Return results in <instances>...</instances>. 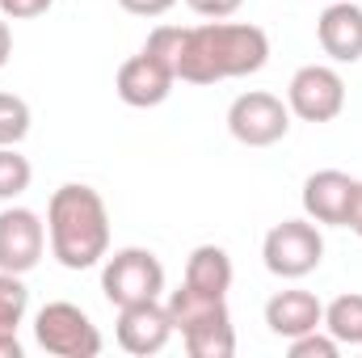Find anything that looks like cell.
Wrapping results in <instances>:
<instances>
[{"instance_id": "e0dca14e", "label": "cell", "mask_w": 362, "mask_h": 358, "mask_svg": "<svg viewBox=\"0 0 362 358\" xmlns=\"http://www.w3.org/2000/svg\"><path fill=\"white\" fill-rule=\"evenodd\" d=\"M325 329L341 342V346H362V295H337L329 308H325Z\"/></svg>"}, {"instance_id": "8fae6325", "label": "cell", "mask_w": 362, "mask_h": 358, "mask_svg": "<svg viewBox=\"0 0 362 358\" xmlns=\"http://www.w3.org/2000/svg\"><path fill=\"white\" fill-rule=\"evenodd\" d=\"M354 194H358V181L350 173L320 169L303 181V215L316 224H329V228H346L350 211H354Z\"/></svg>"}, {"instance_id": "8992f818", "label": "cell", "mask_w": 362, "mask_h": 358, "mask_svg": "<svg viewBox=\"0 0 362 358\" xmlns=\"http://www.w3.org/2000/svg\"><path fill=\"white\" fill-rule=\"evenodd\" d=\"M34 337L47 354L55 358H97L101 354V333L89 321L85 308L68 304V299H55L47 308H38L34 316Z\"/></svg>"}, {"instance_id": "44dd1931", "label": "cell", "mask_w": 362, "mask_h": 358, "mask_svg": "<svg viewBox=\"0 0 362 358\" xmlns=\"http://www.w3.org/2000/svg\"><path fill=\"white\" fill-rule=\"evenodd\" d=\"M51 4H55V0H0V13H4L8 21H30V17L51 13Z\"/></svg>"}, {"instance_id": "52a82bcc", "label": "cell", "mask_w": 362, "mask_h": 358, "mask_svg": "<svg viewBox=\"0 0 362 358\" xmlns=\"http://www.w3.org/2000/svg\"><path fill=\"white\" fill-rule=\"evenodd\" d=\"M228 131L245 148H270L291 131V105L266 89H249L228 105Z\"/></svg>"}, {"instance_id": "ffe728a7", "label": "cell", "mask_w": 362, "mask_h": 358, "mask_svg": "<svg viewBox=\"0 0 362 358\" xmlns=\"http://www.w3.org/2000/svg\"><path fill=\"white\" fill-rule=\"evenodd\" d=\"M341 342L329 333V329H312V333H299L286 342V354L291 358H337Z\"/></svg>"}, {"instance_id": "603a6c76", "label": "cell", "mask_w": 362, "mask_h": 358, "mask_svg": "<svg viewBox=\"0 0 362 358\" xmlns=\"http://www.w3.org/2000/svg\"><path fill=\"white\" fill-rule=\"evenodd\" d=\"M127 13H135V17H165L177 0H118Z\"/></svg>"}, {"instance_id": "9a60e30c", "label": "cell", "mask_w": 362, "mask_h": 358, "mask_svg": "<svg viewBox=\"0 0 362 358\" xmlns=\"http://www.w3.org/2000/svg\"><path fill=\"white\" fill-rule=\"evenodd\" d=\"M25 312H30V291L21 274L0 270V358H21L17 329L25 325Z\"/></svg>"}, {"instance_id": "2e32d148", "label": "cell", "mask_w": 362, "mask_h": 358, "mask_svg": "<svg viewBox=\"0 0 362 358\" xmlns=\"http://www.w3.org/2000/svg\"><path fill=\"white\" fill-rule=\"evenodd\" d=\"M185 287L228 299V291H232V258H228V249H219V245H198V249L185 258Z\"/></svg>"}, {"instance_id": "ac0fdd59", "label": "cell", "mask_w": 362, "mask_h": 358, "mask_svg": "<svg viewBox=\"0 0 362 358\" xmlns=\"http://www.w3.org/2000/svg\"><path fill=\"white\" fill-rule=\"evenodd\" d=\"M30 135V105L17 93H0V148H17Z\"/></svg>"}, {"instance_id": "d6986e66", "label": "cell", "mask_w": 362, "mask_h": 358, "mask_svg": "<svg viewBox=\"0 0 362 358\" xmlns=\"http://www.w3.org/2000/svg\"><path fill=\"white\" fill-rule=\"evenodd\" d=\"M30 181H34L30 161H25L17 148H0V202L21 198V194L30 190Z\"/></svg>"}, {"instance_id": "d4e9b609", "label": "cell", "mask_w": 362, "mask_h": 358, "mask_svg": "<svg viewBox=\"0 0 362 358\" xmlns=\"http://www.w3.org/2000/svg\"><path fill=\"white\" fill-rule=\"evenodd\" d=\"M346 228H354V232L362 236V181H358V194H354V211H350V224H346Z\"/></svg>"}, {"instance_id": "9c48e42d", "label": "cell", "mask_w": 362, "mask_h": 358, "mask_svg": "<svg viewBox=\"0 0 362 358\" xmlns=\"http://www.w3.org/2000/svg\"><path fill=\"white\" fill-rule=\"evenodd\" d=\"M47 249V224L30 207H4L0 211V270L30 274L42 262Z\"/></svg>"}, {"instance_id": "6da1fadb", "label": "cell", "mask_w": 362, "mask_h": 358, "mask_svg": "<svg viewBox=\"0 0 362 358\" xmlns=\"http://www.w3.org/2000/svg\"><path fill=\"white\" fill-rule=\"evenodd\" d=\"M270 59V34L249 21H202L181 25L177 81L185 85H219L262 72Z\"/></svg>"}, {"instance_id": "4fadbf2b", "label": "cell", "mask_w": 362, "mask_h": 358, "mask_svg": "<svg viewBox=\"0 0 362 358\" xmlns=\"http://www.w3.org/2000/svg\"><path fill=\"white\" fill-rule=\"evenodd\" d=\"M320 51L333 64H358L362 59V8L350 0H329V8L316 21Z\"/></svg>"}, {"instance_id": "3957f363", "label": "cell", "mask_w": 362, "mask_h": 358, "mask_svg": "<svg viewBox=\"0 0 362 358\" xmlns=\"http://www.w3.org/2000/svg\"><path fill=\"white\" fill-rule=\"evenodd\" d=\"M169 316H173V333H181L189 358H232L236 354V329L228 316V299L223 295H206L181 282L169 295Z\"/></svg>"}, {"instance_id": "5bb4252c", "label": "cell", "mask_w": 362, "mask_h": 358, "mask_svg": "<svg viewBox=\"0 0 362 358\" xmlns=\"http://www.w3.org/2000/svg\"><path fill=\"white\" fill-rule=\"evenodd\" d=\"M266 325H270L274 337H299V333H312V329H325V304L312 295V291H278L270 304H266Z\"/></svg>"}, {"instance_id": "30bf717a", "label": "cell", "mask_w": 362, "mask_h": 358, "mask_svg": "<svg viewBox=\"0 0 362 358\" xmlns=\"http://www.w3.org/2000/svg\"><path fill=\"white\" fill-rule=\"evenodd\" d=\"M114 337L127 354L148 358L160 354L173 337V316L160 299H144V304H127L118 308V325H114Z\"/></svg>"}, {"instance_id": "ba28073f", "label": "cell", "mask_w": 362, "mask_h": 358, "mask_svg": "<svg viewBox=\"0 0 362 358\" xmlns=\"http://www.w3.org/2000/svg\"><path fill=\"white\" fill-rule=\"evenodd\" d=\"M286 105L303 122H333L346 110V81L329 64H308L291 76L286 85Z\"/></svg>"}, {"instance_id": "5b68a950", "label": "cell", "mask_w": 362, "mask_h": 358, "mask_svg": "<svg viewBox=\"0 0 362 358\" xmlns=\"http://www.w3.org/2000/svg\"><path fill=\"white\" fill-rule=\"evenodd\" d=\"M262 258L274 278H308L325 262V236L316 219H282L262 241Z\"/></svg>"}, {"instance_id": "cb8c5ba5", "label": "cell", "mask_w": 362, "mask_h": 358, "mask_svg": "<svg viewBox=\"0 0 362 358\" xmlns=\"http://www.w3.org/2000/svg\"><path fill=\"white\" fill-rule=\"evenodd\" d=\"M8 55H13V34H8V17L0 13V68L8 64Z\"/></svg>"}, {"instance_id": "277c9868", "label": "cell", "mask_w": 362, "mask_h": 358, "mask_svg": "<svg viewBox=\"0 0 362 358\" xmlns=\"http://www.w3.org/2000/svg\"><path fill=\"white\" fill-rule=\"evenodd\" d=\"M101 291L110 299V308H127V304H144V299H160L165 291V266L152 249H118L114 258L105 253L101 266Z\"/></svg>"}, {"instance_id": "7c38bea8", "label": "cell", "mask_w": 362, "mask_h": 358, "mask_svg": "<svg viewBox=\"0 0 362 358\" xmlns=\"http://www.w3.org/2000/svg\"><path fill=\"white\" fill-rule=\"evenodd\" d=\"M173 85H177V76H173L156 55H148V51L131 55V59L118 68V76H114L118 97H122L127 105H135V110H152V105L169 101Z\"/></svg>"}, {"instance_id": "7402d4cb", "label": "cell", "mask_w": 362, "mask_h": 358, "mask_svg": "<svg viewBox=\"0 0 362 358\" xmlns=\"http://www.w3.org/2000/svg\"><path fill=\"white\" fill-rule=\"evenodd\" d=\"M198 17H206V21H223V17H232L245 0H185Z\"/></svg>"}, {"instance_id": "7a4b0ae2", "label": "cell", "mask_w": 362, "mask_h": 358, "mask_svg": "<svg viewBox=\"0 0 362 358\" xmlns=\"http://www.w3.org/2000/svg\"><path fill=\"white\" fill-rule=\"evenodd\" d=\"M51 258L64 270H89L110 253V211L85 181H68L47 202Z\"/></svg>"}]
</instances>
